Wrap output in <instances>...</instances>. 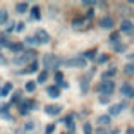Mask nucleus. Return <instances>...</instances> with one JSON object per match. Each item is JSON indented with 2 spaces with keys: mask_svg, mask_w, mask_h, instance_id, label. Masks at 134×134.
Listing matches in <instances>:
<instances>
[{
  "mask_svg": "<svg viewBox=\"0 0 134 134\" xmlns=\"http://www.w3.org/2000/svg\"><path fill=\"white\" fill-rule=\"evenodd\" d=\"M35 59H36V53L33 50H28V52H23L21 55H17V57H14V60H12V64H16V65H26V64H29V62H35Z\"/></svg>",
  "mask_w": 134,
  "mask_h": 134,
  "instance_id": "nucleus-1",
  "label": "nucleus"
},
{
  "mask_svg": "<svg viewBox=\"0 0 134 134\" xmlns=\"http://www.w3.org/2000/svg\"><path fill=\"white\" fill-rule=\"evenodd\" d=\"M114 90H115V84H114L112 79H105V81H102L100 86H98V93L102 96H110L112 93H114Z\"/></svg>",
  "mask_w": 134,
  "mask_h": 134,
  "instance_id": "nucleus-2",
  "label": "nucleus"
},
{
  "mask_svg": "<svg viewBox=\"0 0 134 134\" xmlns=\"http://www.w3.org/2000/svg\"><path fill=\"white\" fill-rule=\"evenodd\" d=\"M60 64L59 57L53 55V53H45L43 55V65H45V71H48V69H57Z\"/></svg>",
  "mask_w": 134,
  "mask_h": 134,
  "instance_id": "nucleus-3",
  "label": "nucleus"
},
{
  "mask_svg": "<svg viewBox=\"0 0 134 134\" xmlns=\"http://www.w3.org/2000/svg\"><path fill=\"white\" fill-rule=\"evenodd\" d=\"M35 40H36V45H47L50 43V35L45 29H38L35 33Z\"/></svg>",
  "mask_w": 134,
  "mask_h": 134,
  "instance_id": "nucleus-4",
  "label": "nucleus"
},
{
  "mask_svg": "<svg viewBox=\"0 0 134 134\" xmlns=\"http://www.w3.org/2000/svg\"><path fill=\"white\" fill-rule=\"evenodd\" d=\"M65 65H69V67H86L88 65V62H86V59L84 57H72V59H67L65 60Z\"/></svg>",
  "mask_w": 134,
  "mask_h": 134,
  "instance_id": "nucleus-5",
  "label": "nucleus"
},
{
  "mask_svg": "<svg viewBox=\"0 0 134 134\" xmlns=\"http://www.w3.org/2000/svg\"><path fill=\"white\" fill-rule=\"evenodd\" d=\"M124 110H126V103H115V105H112L110 108H108V115H110V117H114V115L122 114Z\"/></svg>",
  "mask_w": 134,
  "mask_h": 134,
  "instance_id": "nucleus-6",
  "label": "nucleus"
},
{
  "mask_svg": "<svg viewBox=\"0 0 134 134\" xmlns=\"http://www.w3.org/2000/svg\"><path fill=\"white\" fill-rule=\"evenodd\" d=\"M120 93H122L126 98H134V86L129 83H124L122 86H120Z\"/></svg>",
  "mask_w": 134,
  "mask_h": 134,
  "instance_id": "nucleus-7",
  "label": "nucleus"
},
{
  "mask_svg": "<svg viewBox=\"0 0 134 134\" xmlns=\"http://www.w3.org/2000/svg\"><path fill=\"white\" fill-rule=\"evenodd\" d=\"M100 26H102L103 29H112L114 28V19H112L110 16H105L100 19Z\"/></svg>",
  "mask_w": 134,
  "mask_h": 134,
  "instance_id": "nucleus-8",
  "label": "nucleus"
},
{
  "mask_svg": "<svg viewBox=\"0 0 134 134\" xmlns=\"http://www.w3.org/2000/svg\"><path fill=\"white\" fill-rule=\"evenodd\" d=\"M45 112L48 115H59L62 112V105H47L45 107Z\"/></svg>",
  "mask_w": 134,
  "mask_h": 134,
  "instance_id": "nucleus-9",
  "label": "nucleus"
},
{
  "mask_svg": "<svg viewBox=\"0 0 134 134\" xmlns=\"http://www.w3.org/2000/svg\"><path fill=\"white\" fill-rule=\"evenodd\" d=\"M134 29V24L131 23L129 19H124L122 23H120V33H131Z\"/></svg>",
  "mask_w": 134,
  "mask_h": 134,
  "instance_id": "nucleus-10",
  "label": "nucleus"
},
{
  "mask_svg": "<svg viewBox=\"0 0 134 134\" xmlns=\"http://www.w3.org/2000/svg\"><path fill=\"white\" fill-rule=\"evenodd\" d=\"M47 93H48L50 98H59V96H60V88L59 86H48Z\"/></svg>",
  "mask_w": 134,
  "mask_h": 134,
  "instance_id": "nucleus-11",
  "label": "nucleus"
},
{
  "mask_svg": "<svg viewBox=\"0 0 134 134\" xmlns=\"http://www.w3.org/2000/svg\"><path fill=\"white\" fill-rule=\"evenodd\" d=\"M16 10L19 12V14H24V12L29 10V4L28 2H17L16 4Z\"/></svg>",
  "mask_w": 134,
  "mask_h": 134,
  "instance_id": "nucleus-12",
  "label": "nucleus"
},
{
  "mask_svg": "<svg viewBox=\"0 0 134 134\" xmlns=\"http://www.w3.org/2000/svg\"><path fill=\"white\" fill-rule=\"evenodd\" d=\"M9 50H12V52H16V53H23L24 52V45L23 43H9Z\"/></svg>",
  "mask_w": 134,
  "mask_h": 134,
  "instance_id": "nucleus-13",
  "label": "nucleus"
},
{
  "mask_svg": "<svg viewBox=\"0 0 134 134\" xmlns=\"http://www.w3.org/2000/svg\"><path fill=\"white\" fill-rule=\"evenodd\" d=\"M31 105H35V103H33V102H24L23 103V105H21V108H19V112H21V114H29V110H31Z\"/></svg>",
  "mask_w": 134,
  "mask_h": 134,
  "instance_id": "nucleus-14",
  "label": "nucleus"
},
{
  "mask_svg": "<svg viewBox=\"0 0 134 134\" xmlns=\"http://www.w3.org/2000/svg\"><path fill=\"white\" fill-rule=\"evenodd\" d=\"M55 83L59 84V86H62V88H67V86H69L67 83H64V76H62V72H55Z\"/></svg>",
  "mask_w": 134,
  "mask_h": 134,
  "instance_id": "nucleus-15",
  "label": "nucleus"
},
{
  "mask_svg": "<svg viewBox=\"0 0 134 134\" xmlns=\"http://www.w3.org/2000/svg\"><path fill=\"white\" fill-rule=\"evenodd\" d=\"M36 69H38V64L36 62H33V64H29V67H26V69H23V74H31V72H36Z\"/></svg>",
  "mask_w": 134,
  "mask_h": 134,
  "instance_id": "nucleus-16",
  "label": "nucleus"
},
{
  "mask_svg": "<svg viewBox=\"0 0 134 134\" xmlns=\"http://www.w3.org/2000/svg\"><path fill=\"white\" fill-rule=\"evenodd\" d=\"M9 21V12L7 9H0V24H5Z\"/></svg>",
  "mask_w": 134,
  "mask_h": 134,
  "instance_id": "nucleus-17",
  "label": "nucleus"
},
{
  "mask_svg": "<svg viewBox=\"0 0 134 134\" xmlns=\"http://www.w3.org/2000/svg\"><path fill=\"white\" fill-rule=\"evenodd\" d=\"M98 124L100 126H108V124H110V115H102V117L98 119Z\"/></svg>",
  "mask_w": 134,
  "mask_h": 134,
  "instance_id": "nucleus-18",
  "label": "nucleus"
},
{
  "mask_svg": "<svg viewBox=\"0 0 134 134\" xmlns=\"http://www.w3.org/2000/svg\"><path fill=\"white\" fill-rule=\"evenodd\" d=\"M47 77H48V71H41L38 74V79H36V81L41 84V83H45V81H47Z\"/></svg>",
  "mask_w": 134,
  "mask_h": 134,
  "instance_id": "nucleus-19",
  "label": "nucleus"
},
{
  "mask_svg": "<svg viewBox=\"0 0 134 134\" xmlns=\"http://www.w3.org/2000/svg\"><path fill=\"white\" fill-rule=\"evenodd\" d=\"M64 124L69 131H74V122H72V117H65L64 119Z\"/></svg>",
  "mask_w": 134,
  "mask_h": 134,
  "instance_id": "nucleus-20",
  "label": "nucleus"
},
{
  "mask_svg": "<svg viewBox=\"0 0 134 134\" xmlns=\"http://www.w3.org/2000/svg\"><path fill=\"white\" fill-rule=\"evenodd\" d=\"M88 84H90V79H88V77H83V81H81V93H83V95L88 91Z\"/></svg>",
  "mask_w": 134,
  "mask_h": 134,
  "instance_id": "nucleus-21",
  "label": "nucleus"
},
{
  "mask_svg": "<svg viewBox=\"0 0 134 134\" xmlns=\"http://www.w3.org/2000/svg\"><path fill=\"white\" fill-rule=\"evenodd\" d=\"M124 72H126V74H129V76H134V62L127 64V65L124 67Z\"/></svg>",
  "mask_w": 134,
  "mask_h": 134,
  "instance_id": "nucleus-22",
  "label": "nucleus"
},
{
  "mask_svg": "<svg viewBox=\"0 0 134 134\" xmlns=\"http://www.w3.org/2000/svg\"><path fill=\"white\" fill-rule=\"evenodd\" d=\"M31 16H33V19H40V17H41V14H40V7H33L31 9Z\"/></svg>",
  "mask_w": 134,
  "mask_h": 134,
  "instance_id": "nucleus-23",
  "label": "nucleus"
},
{
  "mask_svg": "<svg viewBox=\"0 0 134 134\" xmlns=\"http://www.w3.org/2000/svg\"><path fill=\"white\" fill-rule=\"evenodd\" d=\"M10 90H12V84H10V83H7L4 88H2V96L9 95V93H10Z\"/></svg>",
  "mask_w": 134,
  "mask_h": 134,
  "instance_id": "nucleus-24",
  "label": "nucleus"
},
{
  "mask_svg": "<svg viewBox=\"0 0 134 134\" xmlns=\"http://www.w3.org/2000/svg\"><path fill=\"white\" fill-rule=\"evenodd\" d=\"M83 57H84V59H95V57H96V50H88Z\"/></svg>",
  "mask_w": 134,
  "mask_h": 134,
  "instance_id": "nucleus-25",
  "label": "nucleus"
},
{
  "mask_svg": "<svg viewBox=\"0 0 134 134\" xmlns=\"http://www.w3.org/2000/svg\"><path fill=\"white\" fill-rule=\"evenodd\" d=\"M114 74H115V69H110V71H105V72H103V76H102V77H103V81H105V79L112 77Z\"/></svg>",
  "mask_w": 134,
  "mask_h": 134,
  "instance_id": "nucleus-26",
  "label": "nucleus"
},
{
  "mask_svg": "<svg viewBox=\"0 0 134 134\" xmlns=\"http://www.w3.org/2000/svg\"><path fill=\"white\" fill-rule=\"evenodd\" d=\"M35 88H36V83H33V81L26 83V91H35Z\"/></svg>",
  "mask_w": 134,
  "mask_h": 134,
  "instance_id": "nucleus-27",
  "label": "nucleus"
},
{
  "mask_svg": "<svg viewBox=\"0 0 134 134\" xmlns=\"http://www.w3.org/2000/svg\"><path fill=\"white\" fill-rule=\"evenodd\" d=\"M0 47H9V41L4 35H0Z\"/></svg>",
  "mask_w": 134,
  "mask_h": 134,
  "instance_id": "nucleus-28",
  "label": "nucleus"
},
{
  "mask_svg": "<svg viewBox=\"0 0 134 134\" xmlns=\"http://www.w3.org/2000/svg\"><path fill=\"white\" fill-rule=\"evenodd\" d=\"M7 110H9V105H4V103H2V105H0V114L7 117Z\"/></svg>",
  "mask_w": 134,
  "mask_h": 134,
  "instance_id": "nucleus-29",
  "label": "nucleus"
},
{
  "mask_svg": "<svg viewBox=\"0 0 134 134\" xmlns=\"http://www.w3.org/2000/svg\"><path fill=\"white\" fill-rule=\"evenodd\" d=\"M84 134H93V129H91V124L90 122L84 124Z\"/></svg>",
  "mask_w": 134,
  "mask_h": 134,
  "instance_id": "nucleus-30",
  "label": "nucleus"
},
{
  "mask_svg": "<svg viewBox=\"0 0 134 134\" xmlns=\"http://www.w3.org/2000/svg\"><path fill=\"white\" fill-rule=\"evenodd\" d=\"M26 43H28V45H36L35 36H26Z\"/></svg>",
  "mask_w": 134,
  "mask_h": 134,
  "instance_id": "nucleus-31",
  "label": "nucleus"
},
{
  "mask_svg": "<svg viewBox=\"0 0 134 134\" xmlns=\"http://www.w3.org/2000/svg\"><path fill=\"white\" fill-rule=\"evenodd\" d=\"M53 131H55V124H48V126H47V131H45V132H47V134H52Z\"/></svg>",
  "mask_w": 134,
  "mask_h": 134,
  "instance_id": "nucleus-32",
  "label": "nucleus"
},
{
  "mask_svg": "<svg viewBox=\"0 0 134 134\" xmlns=\"http://www.w3.org/2000/svg\"><path fill=\"white\" fill-rule=\"evenodd\" d=\"M115 50L117 52H120V53H122L124 50H126V45H120V43H115Z\"/></svg>",
  "mask_w": 134,
  "mask_h": 134,
  "instance_id": "nucleus-33",
  "label": "nucleus"
},
{
  "mask_svg": "<svg viewBox=\"0 0 134 134\" xmlns=\"http://www.w3.org/2000/svg\"><path fill=\"white\" fill-rule=\"evenodd\" d=\"M24 28H26V23H17V26H16V31H19V33H21Z\"/></svg>",
  "mask_w": 134,
  "mask_h": 134,
  "instance_id": "nucleus-34",
  "label": "nucleus"
},
{
  "mask_svg": "<svg viewBox=\"0 0 134 134\" xmlns=\"http://www.w3.org/2000/svg\"><path fill=\"white\" fill-rule=\"evenodd\" d=\"M110 41H112V43H117V41H119V33H114V35L110 36Z\"/></svg>",
  "mask_w": 134,
  "mask_h": 134,
  "instance_id": "nucleus-35",
  "label": "nucleus"
},
{
  "mask_svg": "<svg viewBox=\"0 0 134 134\" xmlns=\"http://www.w3.org/2000/svg\"><path fill=\"white\" fill-rule=\"evenodd\" d=\"M83 23H84L83 17H81V19H79V17H77V19H74V28H79V24H83Z\"/></svg>",
  "mask_w": 134,
  "mask_h": 134,
  "instance_id": "nucleus-36",
  "label": "nucleus"
},
{
  "mask_svg": "<svg viewBox=\"0 0 134 134\" xmlns=\"http://www.w3.org/2000/svg\"><path fill=\"white\" fill-rule=\"evenodd\" d=\"M19 98H21V93H16V95L12 96V102H17Z\"/></svg>",
  "mask_w": 134,
  "mask_h": 134,
  "instance_id": "nucleus-37",
  "label": "nucleus"
},
{
  "mask_svg": "<svg viewBox=\"0 0 134 134\" xmlns=\"http://www.w3.org/2000/svg\"><path fill=\"white\" fill-rule=\"evenodd\" d=\"M96 134H108V131H105V129H96Z\"/></svg>",
  "mask_w": 134,
  "mask_h": 134,
  "instance_id": "nucleus-38",
  "label": "nucleus"
},
{
  "mask_svg": "<svg viewBox=\"0 0 134 134\" xmlns=\"http://www.w3.org/2000/svg\"><path fill=\"white\" fill-rule=\"evenodd\" d=\"M126 134H134V127H129V129L126 131Z\"/></svg>",
  "mask_w": 134,
  "mask_h": 134,
  "instance_id": "nucleus-39",
  "label": "nucleus"
},
{
  "mask_svg": "<svg viewBox=\"0 0 134 134\" xmlns=\"http://www.w3.org/2000/svg\"><path fill=\"white\" fill-rule=\"evenodd\" d=\"M0 96H2V88H0Z\"/></svg>",
  "mask_w": 134,
  "mask_h": 134,
  "instance_id": "nucleus-40",
  "label": "nucleus"
}]
</instances>
